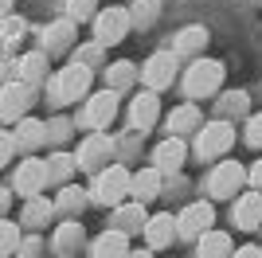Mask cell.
<instances>
[{"mask_svg":"<svg viewBox=\"0 0 262 258\" xmlns=\"http://www.w3.org/2000/svg\"><path fill=\"white\" fill-rule=\"evenodd\" d=\"M90 82H94V71H90L86 63L71 59V63L59 67L43 86H47V98H51L55 106H67V102H75V98H86L90 94Z\"/></svg>","mask_w":262,"mask_h":258,"instance_id":"cell-1","label":"cell"},{"mask_svg":"<svg viewBox=\"0 0 262 258\" xmlns=\"http://www.w3.org/2000/svg\"><path fill=\"white\" fill-rule=\"evenodd\" d=\"M129 176L133 172L125 164H106L102 172H94V188H90V200L106 207H118L125 196H129Z\"/></svg>","mask_w":262,"mask_h":258,"instance_id":"cell-2","label":"cell"},{"mask_svg":"<svg viewBox=\"0 0 262 258\" xmlns=\"http://www.w3.org/2000/svg\"><path fill=\"white\" fill-rule=\"evenodd\" d=\"M223 86V63L219 59H192L184 71V98H208Z\"/></svg>","mask_w":262,"mask_h":258,"instance_id":"cell-3","label":"cell"},{"mask_svg":"<svg viewBox=\"0 0 262 258\" xmlns=\"http://www.w3.org/2000/svg\"><path fill=\"white\" fill-rule=\"evenodd\" d=\"M231 145H235V125L223 118L215 121H204L196 133V157L200 161H215V157H223V153H231Z\"/></svg>","mask_w":262,"mask_h":258,"instance_id":"cell-4","label":"cell"},{"mask_svg":"<svg viewBox=\"0 0 262 258\" xmlns=\"http://www.w3.org/2000/svg\"><path fill=\"white\" fill-rule=\"evenodd\" d=\"M94 43H102V47H118L125 35H129L133 20H129V8H118V4H110V8H98V16H94Z\"/></svg>","mask_w":262,"mask_h":258,"instance_id":"cell-5","label":"cell"},{"mask_svg":"<svg viewBox=\"0 0 262 258\" xmlns=\"http://www.w3.org/2000/svg\"><path fill=\"white\" fill-rule=\"evenodd\" d=\"M75 161H78L82 172H102L106 161H114V137H106V129L86 133L82 145H78V153H75Z\"/></svg>","mask_w":262,"mask_h":258,"instance_id":"cell-6","label":"cell"},{"mask_svg":"<svg viewBox=\"0 0 262 258\" xmlns=\"http://www.w3.org/2000/svg\"><path fill=\"white\" fill-rule=\"evenodd\" d=\"M172 78H176V55L172 51H153L149 59L141 63V82H145V90H168L172 86Z\"/></svg>","mask_w":262,"mask_h":258,"instance_id":"cell-7","label":"cell"},{"mask_svg":"<svg viewBox=\"0 0 262 258\" xmlns=\"http://www.w3.org/2000/svg\"><path fill=\"white\" fill-rule=\"evenodd\" d=\"M32 102H35V86L20 82V78H12V82L0 90V118H4V121H20V118H28Z\"/></svg>","mask_w":262,"mask_h":258,"instance_id":"cell-8","label":"cell"},{"mask_svg":"<svg viewBox=\"0 0 262 258\" xmlns=\"http://www.w3.org/2000/svg\"><path fill=\"white\" fill-rule=\"evenodd\" d=\"M47 184H51L47 180V161H39V157L20 161V168H16V176H12V188H16V196H24V200L39 196Z\"/></svg>","mask_w":262,"mask_h":258,"instance_id":"cell-9","label":"cell"},{"mask_svg":"<svg viewBox=\"0 0 262 258\" xmlns=\"http://www.w3.org/2000/svg\"><path fill=\"white\" fill-rule=\"evenodd\" d=\"M75 35H78V24L75 20H51L43 28V35H39V51L47 55V59H55V55H67L71 47H75Z\"/></svg>","mask_w":262,"mask_h":258,"instance_id":"cell-10","label":"cell"},{"mask_svg":"<svg viewBox=\"0 0 262 258\" xmlns=\"http://www.w3.org/2000/svg\"><path fill=\"white\" fill-rule=\"evenodd\" d=\"M118 98L121 94H114V90H94V94H86V110H82V121H86L90 129H106L110 121L118 118Z\"/></svg>","mask_w":262,"mask_h":258,"instance_id":"cell-11","label":"cell"},{"mask_svg":"<svg viewBox=\"0 0 262 258\" xmlns=\"http://www.w3.org/2000/svg\"><path fill=\"white\" fill-rule=\"evenodd\" d=\"M243 180H247V168H243L239 161H219L215 172L208 176V192L215 196V200H231V192H239Z\"/></svg>","mask_w":262,"mask_h":258,"instance_id":"cell-12","label":"cell"},{"mask_svg":"<svg viewBox=\"0 0 262 258\" xmlns=\"http://www.w3.org/2000/svg\"><path fill=\"white\" fill-rule=\"evenodd\" d=\"M129 125L133 133H149V129L157 125V118H161V98H157V90H137V98L129 102Z\"/></svg>","mask_w":262,"mask_h":258,"instance_id":"cell-13","label":"cell"},{"mask_svg":"<svg viewBox=\"0 0 262 258\" xmlns=\"http://www.w3.org/2000/svg\"><path fill=\"white\" fill-rule=\"evenodd\" d=\"M211 223H215L211 204H188L184 211L176 215V235L180 239H200L204 231H211Z\"/></svg>","mask_w":262,"mask_h":258,"instance_id":"cell-14","label":"cell"},{"mask_svg":"<svg viewBox=\"0 0 262 258\" xmlns=\"http://www.w3.org/2000/svg\"><path fill=\"white\" fill-rule=\"evenodd\" d=\"M16 78L39 90V86L51 78V59H47L39 47H35V51H28V55H20V59H16Z\"/></svg>","mask_w":262,"mask_h":258,"instance_id":"cell-15","label":"cell"},{"mask_svg":"<svg viewBox=\"0 0 262 258\" xmlns=\"http://www.w3.org/2000/svg\"><path fill=\"white\" fill-rule=\"evenodd\" d=\"M208 28L204 24H188V28H180L172 39V55L176 59H200L204 55V47H208Z\"/></svg>","mask_w":262,"mask_h":258,"instance_id":"cell-16","label":"cell"},{"mask_svg":"<svg viewBox=\"0 0 262 258\" xmlns=\"http://www.w3.org/2000/svg\"><path fill=\"white\" fill-rule=\"evenodd\" d=\"M184 157H188L184 137H164L161 145L153 149V168H161V172H180Z\"/></svg>","mask_w":262,"mask_h":258,"instance_id":"cell-17","label":"cell"},{"mask_svg":"<svg viewBox=\"0 0 262 258\" xmlns=\"http://www.w3.org/2000/svg\"><path fill=\"white\" fill-rule=\"evenodd\" d=\"M168 137H184V133H200V125H204V114H200V106H192V102H184V106L168 110Z\"/></svg>","mask_w":262,"mask_h":258,"instance_id":"cell-18","label":"cell"},{"mask_svg":"<svg viewBox=\"0 0 262 258\" xmlns=\"http://www.w3.org/2000/svg\"><path fill=\"white\" fill-rule=\"evenodd\" d=\"M161 180H164L161 168H141V172H133V176H129V196L137 200V204H149V200H157V196H161Z\"/></svg>","mask_w":262,"mask_h":258,"instance_id":"cell-19","label":"cell"},{"mask_svg":"<svg viewBox=\"0 0 262 258\" xmlns=\"http://www.w3.org/2000/svg\"><path fill=\"white\" fill-rule=\"evenodd\" d=\"M12 137H16V149L20 153H35L47 141V125L39 118H20L16 129H12Z\"/></svg>","mask_w":262,"mask_h":258,"instance_id":"cell-20","label":"cell"},{"mask_svg":"<svg viewBox=\"0 0 262 258\" xmlns=\"http://www.w3.org/2000/svg\"><path fill=\"white\" fill-rule=\"evenodd\" d=\"M90 254L94 258H125L129 254V235H121L118 227H110V231H102V235L90 243Z\"/></svg>","mask_w":262,"mask_h":258,"instance_id":"cell-21","label":"cell"},{"mask_svg":"<svg viewBox=\"0 0 262 258\" xmlns=\"http://www.w3.org/2000/svg\"><path fill=\"white\" fill-rule=\"evenodd\" d=\"M235 227H243V231L262 227V192H247L235 200Z\"/></svg>","mask_w":262,"mask_h":258,"instance_id":"cell-22","label":"cell"},{"mask_svg":"<svg viewBox=\"0 0 262 258\" xmlns=\"http://www.w3.org/2000/svg\"><path fill=\"white\" fill-rule=\"evenodd\" d=\"M137 78H141V67L129 63V59H118V63L106 67V90H114V94H125Z\"/></svg>","mask_w":262,"mask_h":258,"instance_id":"cell-23","label":"cell"},{"mask_svg":"<svg viewBox=\"0 0 262 258\" xmlns=\"http://www.w3.org/2000/svg\"><path fill=\"white\" fill-rule=\"evenodd\" d=\"M145 239H149V247L153 250H164L168 243L176 239V215H153V219H145Z\"/></svg>","mask_w":262,"mask_h":258,"instance_id":"cell-24","label":"cell"},{"mask_svg":"<svg viewBox=\"0 0 262 258\" xmlns=\"http://www.w3.org/2000/svg\"><path fill=\"white\" fill-rule=\"evenodd\" d=\"M215 110H219V118H223V121L251 118V94H247V90H227V94H219Z\"/></svg>","mask_w":262,"mask_h":258,"instance_id":"cell-25","label":"cell"},{"mask_svg":"<svg viewBox=\"0 0 262 258\" xmlns=\"http://www.w3.org/2000/svg\"><path fill=\"white\" fill-rule=\"evenodd\" d=\"M145 219H149V215H145V204H137V200H133V204H118V207H114V227H118L121 235H133L137 227L145 231Z\"/></svg>","mask_w":262,"mask_h":258,"instance_id":"cell-26","label":"cell"},{"mask_svg":"<svg viewBox=\"0 0 262 258\" xmlns=\"http://www.w3.org/2000/svg\"><path fill=\"white\" fill-rule=\"evenodd\" d=\"M82 243H86V231H82V223H75V219L59 223V231H55V250H59V254H75Z\"/></svg>","mask_w":262,"mask_h":258,"instance_id":"cell-27","label":"cell"},{"mask_svg":"<svg viewBox=\"0 0 262 258\" xmlns=\"http://www.w3.org/2000/svg\"><path fill=\"white\" fill-rule=\"evenodd\" d=\"M90 204V196L78 188V184H63V192H59V200H55V211L59 215H67V219H75L82 207Z\"/></svg>","mask_w":262,"mask_h":258,"instance_id":"cell-28","label":"cell"},{"mask_svg":"<svg viewBox=\"0 0 262 258\" xmlns=\"http://www.w3.org/2000/svg\"><path fill=\"white\" fill-rule=\"evenodd\" d=\"M231 254V239L223 231H204L196 239V258H227Z\"/></svg>","mask_w":262,"mask_h":258,"instance_id":"cell-29","label":"cell"},{"mask_svg":"<svg viewBox=\"0 0 262 258\" xmlns=\"http://www.w3.org/2000/svg\"><path fill=\"white\" fill-rule=\"evenodd\" d=\"M51 215H55V204H51V200L32 196V200H28V207H24V215H20V223H24V227H43V223H51Z\"/></svg>","mask_w":262,"mask_h":258,"instance_id":"cell-30","label":"cell"},{"mask_svg":"<svg viewBox=\"0 0 262 258\" xmlns=\"http://www.w3.org/2000/svg\"><path fill=\"white\" fill-rule=\"evenodd\" d=\"M20 223H12V219H0V258H12L20 254Z\"/></svg>","mask_w":262,"mask_h":258,"instance_id":"cell-31","label":"cell"},{"mask_svg":"<svg viewBox=\"0 0 262 258\" xmlns=\"http://www.w3.org/2000/svg\"><path fill=\"white\" fill-rule=\"evenodd\" d=\"M78 168V161L71 157V153H55L51 161H47V180H55V184H67V176Z\"/></svg>","mask_w":262,"mask_h":258,"instance_id":"cell-32","label":"cell"},{"mask_svg":"<svg viewBox=\"0 0 262 258\" xmlns=\"http://www.w3.org/2000/svg\"><path fill=\"white\" fill-rule=\"evenodd\" d=\"M157 12H161V0H137L129 8V20L137 24V28H149V24L157 20Z\"/></svg>","mask_w":262,"mask_h":258,"instance_id":"cell-33","label":"cell"},{"mask_svg":"<svg viewBox=\"0 0 262 258\" xmlns=\"http://www.w3.org/2000/svg\"><path fill=\"white\" fill-rule=\"evenodd\" d=\"M94 16H98V0H67V20L86 24Z\"/></svg>","mask_w":262,"mask_h":258,"instance_id":"cell-34","label":"cell"},{"mask_svg":"<svg viewBox=\"0 0 262 258\" xmlns=\"http://www.w3.org/2000/svg\"><path fill=\"white\" fill-rule=\"evenodd\" d=\"M16 137H12V129H0V168H4V164L12 161V157H16Z\"/></svg>","mask_w":262,"mask_h":258,"instance_id":"cell-35","label":"cell"},{"mask_svg":"<svg viewBox=\"0 0 262 258\" xmlns=\"http://www.w3.org/2000/svg\"><path fill=\"white\" fill-rule=\"evenodd\" d=\"M102 51H106L102 43H86V47H78V51H75V59H78V63H86L90 71H94V63L102 59Z\"/></svg>","mask_w":262,"mask_h":258,"instance_id":"cell-36","label":"cell"},{"mask_svg":"<svg viewBox=\"0 0 262 258\" xmlns=\"http://www.w3.org/2000/svg\"><path fill=\"white\" fill-rule=\"evenodd\" d=\"M247 145H251V149H262V114H251V118H247Z\"/></svg>","mask_w":262,"mask_h":258,"instance_id":"cell-37","label":"cell"},{"mask_svg":"<svg viewBox=\"0 0 262 258\" xmlns=\"http://www.w3.org/2000/svg\"><path fill=\"white\" fill-rule=\"evenodd\" d=\"M67 133H71V121H67V118L47 121V141H67Z\"/></svg>","mask_w":262,"mask_h":258,"instance_id":"cell-38","label":"cell"},{"mask_svg":"<svg viewBox=\"0 0 262 258\" xmlns=\"http://www.w3.org/2000/svg\"><path fill=\"white\" fill-rule=\"evenodd\" d=\"M35 254H39V243H35V239L20 243V258H35Z\"/></svg>","mask_w":262,"mask_h":258,"instance_id":"cell-39","label":"cell"},{"mask_svg":"<svg viewBox=\"0 0 262 258\" xmlns=\"http://www.w3.org/2000/svg\"><path fill=\"white\" fill-rule=\"evenodd\" d=\"M247 180H251V184H254V192H262V161H258V164H254V168H251V172H247Z\"/></svg>","mask_w":262,"mask_h":258,"instance_id":"cell-40","label":"cell"},{"mask_svg":"<svg viewBox=\"0 0 262 258\" xmlns=\"http://www.w3.org/2000/svg\"><path fill=\"white\" fill-rule=\"evenodd\" d=\"M12 207V188H0V215Z\"/></svg>","mask_w":262,"mask_h":258,"instance_id":"cell-41","label":"cell"},{"mask_svg":"<svg viewBox=\"0 0 262 258\" xmlns=\"http://www.w3.org/2000/svg\"><path fill=\"white\" fill-rule=\"evenodd\" d=\"M235 258H262V250L258 247H243V250H235Z\"/></svg>","mask_w":262,"mask_h":258,"instance_id":"cell-42","label":"cell"},{"mask_svg":"<svg viewBox=\"0 0 262 258\" xmlns=\"http://www.w3.org/2000/svg\"><path fill=\"white\" fill-rule=\"evenodd\" d=\"M125 258H153V254H149V250H129Z\"/></svg>","mask_w":262,"mask_h":258,"instance_id":"cell-43","label":"cell"},{"mask_svg":"<svg viewBox=\"0 0 262 258\" xmlns=\"http://www.w3.org/2000/svg\"><path fill=\"white\" fill-rule=\"evenodd\" d=\"M12 8V0H0V12H8Z\"/></svg>","mask_w":262,"mask_h":258,"instance_id":"cell-44","label":"cell"},{"mask_svg":"<svg viewBox=\"0 0 262 258\" xmlns=\"http://www.w3.org/2000/svg\"><path fill=\"white\" fill-rule=\"evenodd\" d=\"M0 51H4V35H0Z\"/></svg>","mask_w":262,"mask_h":258,"instance_id":"cell-45","label":"cell"},{"mask_svg":"<svg viewBox=\"0 0 262 258\" xmlns=\"http://www.w3.org/2000/svg\"><path fill=\"white\" fill-rule=\"evenodd\" d=\"M59 258H71V254H59Z\"/></svg>","mask_w":262,"mask_h":258,"instance_id":"cell-46","label":"cell"}]
</instances>
